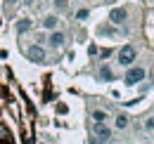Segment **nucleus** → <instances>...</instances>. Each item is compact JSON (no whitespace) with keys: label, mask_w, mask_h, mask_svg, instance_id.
I'll return each mask as SVG.
<instances>
[{"label":"nucleus","mask_w":154,"mask_h":144,"mask_svg":"<svg viewBox=\"0 0 154 144\" xmlns=\"http://www.w3.org/2000/svg\"><path fill=\"white\" fill-rule=\"evenodd\" d=\"M145 76H147V71L142 69V66H131L128 71H126V85H137V83H142L145 80Z\"/></svg>","instance_id":"1"},{"label":"nucleus","mask_w":154,"mask_h":144,"mask_svg":"<svg viewBox=\"0 0 154 144\" xmlns=\"http://www.w3.org/2000/svg\"><path fill=\"white\" fill-rule=\"evenodd\" d=\"M135 57H137V52H135L133 45H123L121 52H119V64H121V66H131L135 62Z\"/></svg>","instance_id":"2"},{"label":"nucleus","mask_w":154,"mask_h":144,"mask_svg":"<svg viewBox=\"0 0 154 144\" xmlns=\"http://www.w3.org/2000/svg\"><path fill=\"white\" fill-rule=\"evenodd\" d=\"M24 54H26L33 64H43V62H45V50H43L40 45H29V47L24 50Z\"/></svg>","instance_id":"3"},{"label":"nucleus","mask_w":154,"mask_h":144,"mask_svg":"<svg viewBox=\"0 0 154 144\" xmlns=\"http://www.w3.org/2000/svg\"><path fill=\"white\" fill-rule=\"evenodd\" d=\"M93 135L95 137H100V140H109L112 137V128L107 125V123H93Z\"/></svg>","instance_id":"4"},{"label":"nucleus","mask_w":154,"mask_h":144,"mask_svg":"<svg viewBox=\"0 0 154 144\" xmlns=\"http://www.w3.org/2000/svg\"><path fill=\"white\" fill-rule=\"evenodd\" d=\"M109 19H112L114 24H123V21L128 19V12H126L123 7H114V10L109 12Z\"/></svg>","instance_id":"5"},{"label":"nucleus","mask_w":154,"mask_h":144,"mask_svg":"<svg viewBox=\"0 0 154 144\" xmlns=\"http://www.w3.org/2000/svg\"><path fill=\"white\" fill-rule=\"evenodd\" d=\"M64 43H66V36H64L62 31H55V33L50 36V40H48V45H50V47H62Z\"/></svg>","instance_id":"6"},{"label":"nucleus","mask_w":154,"mask_h":144,"mask_svg":"<svg viewBox=\"0 0 154 144\" xmlns=\"http://www.w3.org/2000/svg\"><path fill=\"white\" fill-rule=\"evenodd\" d=\"M97 76H100V80H107V83H112V80H114V71H112L107 64H104V66H100Z\"/></svg>","instance_id":"7"},{"label":"nucleus","mask_w":154,"mask_h":144,"mask_svg":"<svg viewBox=\"0 0 154 144\" xmlns=\"http://www.w3.org/2000/svg\"><path fill=\"white\" fill-rule=\"evenodd\" d=\"M31 26H33V21H31V19H21L19 24H17V33H24V31H29Z\"/></svg>","instance_id":"8"},{"label":"nucleus","mask_w":154,"mask_h":144,"mask_svg":"<svg viewBox=\"0 0 154 144\" xmlns=\"http://www.w3.org/2000/svg\"><path fill=\"white\" fill-rule=\"evenodd\" d=\"M57 24H59V19L55 17V14H50V17H45V19H43V26H45V28H55Z\"/></svg>","instance_id":"9"},{"label":"nucleus","mask_w":154,"mask_h":144,"mask_svg":"<svg viewBox=\"0 0 154 144\" xmlns=\"http://www.w3.org/2000/svg\"><path fill=\"white\" fill-rule=\"evenodd\" d=\"M116 128H119V130H126V128H128V116L119 113V116H116Z\"/></svg>","instance_id":"10"},{"label":"nucleus","mask_w":154,"mask_h":144,"mask_svg":"<svg viewBox=\"0 0 154 144\" xmlns=\"http://www.w3.org/2000/svg\"><path fill=\"white\" fill-rule=\"evenodd\" d=\"M93 118H95L97 123H104V121H107V113H104V111H93Z\"/></svg>","instance_id":"11"},{"label":"nucleus","mask_w":154,"mask_h":144,"mask_svg":"<svg viewBox=\"0 0 154 144\" xmlns=\"http://www.w3.org/2000/svg\"><path fill=\"white\" fill-rule=\"evenodd\" d=\"M66 5H69L66 0H55V7H57V10H66Z\"/></svg>","instance_id":"12"},{"label":"nucleus","mask_w":154,"mask_h":144,"mask_svg":"<svg viewBox=\"0 0 154 144\" xmlns=\"http://www.w3.org/2000/svg\"><path fill=\"white\" fill-rule=\"evenodd\" d=\"M88 14H90L88 10H78V12H76V19H88Z\"/></svg>","instance_id":"13"},{"label":"nucleus","mask_w":154,"mask_h":144,"mask_svg":"<svg viewBox=\"0 0 154 144\" xmlns=\"http://www.w3.org/2000/svg\"><path fill=\"white\" fill-rule=\"evenodd\" d=\"M145 130H149V132L154 130V118H147V121H145Z\"/></svg>","instance_id":"14"},{"label":"nucleus","mask_w":154,"mask_h":144,"mask_svg":"<svg viewBox=\"0 0 154 144\" xmlns=\"http://www.w3.org/2000/svg\"><path fill=\"white\" fill-rule=\"evenodd\" d=\"M7 2H10V5H12V2H17V0H7Z\"/></svg>","instance_id":"15"},{"label":"nucleus","mask_w":154,"mask_h":144,"mask_svg":"<svg viewBox=\"0 0 154 144\" xmlns=\"http://www.w3.org/2000/svg\"><path fill=\"white\" fill-rule=\"evenodd\" d=\"M152 83H154V71H152Z\"/></svg>","instance_id":"16"}]
</instances>
